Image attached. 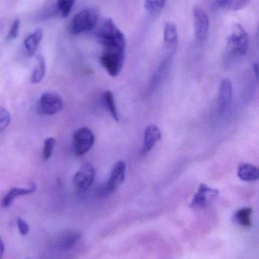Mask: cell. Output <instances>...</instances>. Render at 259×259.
<instances>
[{
    "mask_svg": "<svg viewBox=\"0 0 259 259\" xmlns=\"http://www.w3.org/2000/svg\"><path fill=\"white\" fill-rule=\"evenodd\" d=\"M94 34L104 50L121 49L126 50V38L123 32L116 26L111 18L99 21L94 30Z\"/></svg>",
    "mask_w": 259,
    "mask_h": 259,
    "instance_id": "1",
    "label": "cell"
},
{
    "mask_svg": "<svg viewBox=\"0 0 259 259\" xmlns=\"http://www.w3.org/2000/svg\"><path fill=\"white\" fill-rule=\"evenodd\" d=\"M99 21V12L96 9H87L75 15L70 25V33L73 35L83 32L93 31Z\"/></svg>",
    "mask_w": 259,
    "mask_h": 259,
    "instance_id": "2",
    "label": "cell"
},
{
    "mask_svg": "<svg viewBox=\"0 0 259 259\" xmlns=\"http://www.w3.org/2000/svg\"><path fill=\"white\" fill-rule=\"evenodd\" d=\"M126 50H104L101 57L100 64L111 77H117L121 72L126 59Z\"/></svg>",
    "mask_w": 259,
    "mask_h": 259,
    "instance_id": "3",
    "label": "cell"
},
{
    "mask_svg": "<svg viewBox=\"0 0 259 259\" xmlns=\"http://www.w3.org/2000/svg\"><path fill=\"white\" fill-rule=\"evenodd\" d=\"M248 47L249 36L247 32L240 24H234L232 33L228 38V52L232 54L244 56L247 53Z\"/></svg>",
    "mask_w": 259,
    "mask_h": 259,
    "instance_id": "4",
    "label": "cell"
},
{
    "mask_svg": "<svg viewBox=\"0 0 259 259\" xmlns=\"http://www.w3.org/2000/svg\"><path fill=\"white\" fill-rule=\"evenodd\" d=\"M126 164L123 161L115 163L111 169L110 175L106 184L99 190V195L102 197L113 194L126 179Z\"/></svg>",
    "mask_w": 259,
    "mask_h": 259,
    "instance_id": "5",
    "label": "cell"
},
{
    "mask_svg": "<svg viewBox=\"0 0 259 259\" xmlns=\"http://www.w3.org/2000/svg\"><path fill=\"white\" fill-rule=\"evenodd\" d=\"M64 102L62 97L56 93H45L41 95L36 111L42 115H53L63 109Z\"/></svg>",
    "mask_w": 259,
    "mask_h": 259,
    "instance_id": "6",
    "label": "cell"
},
{
    "mask_svg": "<svg viewBox=\"0 0 259 259\" xmlns=\"http://www.w3.org/2000/svg\"><path fill=\"white\" fill-rule=\"evenodd\" d=\"M95 141L92 131L88 127H80L73 134L72 146L75 154L78 156L85 155L91 150Z\"/></svg>",
    "mask_w": 259,
    "mask_h": 259,
    "instance_id": "7",
    "label": "cell"
},
{
    "mask_svg": "<svg viewBox=\"0 0 259 259\" xmlns=\"http://www.w3.org/2000/svg\"><path fill=\"white\" fill-rule=\"evenodd\" d=\"M178 47V33L173 23H166L164 30V58L163 62H170Z\"/></svg>",
    "mask_w": 259,
    "mask_h": 259,
    "instance_id": "8",
    "label": "cell"
},
{
    "mask_svg": "<svg viewBox=\"0 0 259 259\" xmlns=\"http://www.w3.org/2000/svg\"><path fill=\"white\" fill-rule=\"evenodd\" d=\"M95 178V169L91 163L84 164L73 177L72 182L79 192L88 190L92 185Z\"/></svg>",
    "mask_w": 259,
    "mask_h": 259,
    "instance_id": "9",
    "label": "cell"
},
{
    "mask_svg": "<svg viewBox=\"0 0 259 259\" xmlns=\"http://www.w3.org/2000/svg\"><path fill=\"white\" fill-rule=\"evenodd\" d=\"M218 194V190L211 188L206 184H201L197 193L192 199L190 207L193 208H205Z\"/></svg>",
    "mask_w": 259,
    "mask_h": 259,
    "instance_id": "10",
    "label": "cell"
},
{
    "mask_svg": "<svg viewBox=\"0 0 259 259\" xmlns=\"http://www.w3.org/2000/svg\"><path fill=\"white\" fill-rule=\"evenodd\" d=\"M193 15L196 39L198 41H203L206 38L209 29V19L208 15L199 8H195Z\"/></svg>",
    "mask_w": 259,
    "mask_h": 259,
    "instance_id": "11",
    "label": "cell"
},
{
    "mask_svg": "<svg viewBox=\"0 0 259 259\" xmlns=\"http://www.w3.org/2000/svg\"><path fill=\"white\" fill-rule=\"evenodd\" d=\"M161 139H162V134L158 126L155 125V124L147 126L144 131L142 154L145 155L151 152L152 149L155 147V145L158 142L161 141Z\"/></svg>",
    "mask_w": 259,
    "mask_h": 259,
    "instance_id": "12",
    "label": "cell"
},
{
    "mask_svg": "<svg viewBox=\"0 0 259 259\" xmlns=\"http://www.w3.org/2000/svg\"><path fill=\"white\" fill-rule=\"evenodd\" d=\"M233 97V86L231 80L223 79L220 82L218 91L217 104L220 112L225 111L231 104Z\"/></svg>",
    "mask_w": 259,
    "mask_h": 259,
    "instance_id": "13",
    "label": "cell"
},
{
    "mask_svg": "<svg viewBox=\"0 0 259 259\" xmlns=\"http://www.w3.org/2000/svg\"><path fill=\"white\" fill-rule=\"evenodd\" d=\"M36 185L34 182H30L26 187H14L11 189L1 201V205L3 208H7L18 196H26L34 193Z\"/></svg>",
    "mask_w": 259,
    "mask_h": 259,
    "instance_id": "14",
    "label": "cell"
},
{
    "mask_svg": "<svg viewBox=\"0 0 259 259\" xmlns=\"http://www.w3.org/2000/svg\"><path fill=\"white\" fill-rule=\"evenodd\" d=\"M237 176L242 181L252 182L259 178V170L256 166L249 163H241L237 170Z\"/></svg>",
    "mask_w": 259,
    "mask_h": 259,
    "instance_id": "15",
    "label": "cell"
},
{
    "mask_svg": "<svg viewBox=\"0 0 259 259\" xmlns=\"http://www.w3.org/2000/svg\"><path fill=\"white\" fill-rule=\"evenodd\" d=\"M43 36H44V33H43L42 30L38 29L24 39V45L27 56L30 57L34 56L36 50H38V46L42 40Z\"/></svg>",
    "mask_w": 259,
    "mask_h": 259,
    "instance_id": "16",
    "label": "cell"
},
{
    "mask_svg": "<svg viewBox=\"0 0 259 259\" xmlns=\"http://www.w3.org/2000/svg\"><path fill=\"white\" fill-rule=\"evenodd\" d=\"M82 233L79 231H68L64 233L59 239V246L63 250L72 249L82 238Z\"/></svg>",
    "mask_w": 259,
    "mask_h": 259,
    "instance_id": "17",
    "label": "cell"
},
{
    "mask_svg": "<svg viewBox=\"0 0 259 259\" xmlns=\"http://www.w3.org/2000/svg\"><path fill=\"white\" fill-rule=\"evenodd\" d=\"M252 208L249 207L240 208L234 214V220L243 228H251L252 226Z\"/></svg>",
    "mask_w": 259,
    "mask_h": 259,
    "instance_id": "18",
    "label": "cell"
},
{
    "mask_svg": "<svg viewBox=\"0 0 259 259\" xmlns=\"http://www.w3.org/2000/svg\"><path fill=\"white\" fill-rule=\"evenodd\" d=\"M46 74V62L44 58L41 55L36 56L34 68L31 75V82L33 83H39L42 81Z\"/></svg>",
    "mask_w": 259,
    "mask_h": 259,
    "instance_id": "19",
    "label": "cell"
},
{
    "mask_svg": "<svg viewBox=\"0 0 259 259\" xmlns=\"http://www.w3.org/2000/svg\"><path fill=\"white\" fill-rule=\"evenodd\" d=\"M103 99L106 109H108L114 119L117 121H120V117H119L118 111H117L113 93L109 91L103 93Z\"/></svg>",
    "mask_w": 259,
    "mask_h": 259,
    "instance_id": "20",
    "label": "cell"
},
{
    "mask_svg": "<svg viewBox=\"0 0 259 259\" xmlns=\"http://www.w3.org/2000/svg\"><path fill=\"white\" fill-rule=\"evenodd\" d=\"M76 0H58L57 11L62 18H66L70 15Z\"/></svg>",
    "mask_w": 259,
    "mask_h": 259,
    "instance_id": "21",
    "label": "cell"
},
{
    "mask_svg": "<svg viewBox=\"0 0 259 259\" xmlns=\"http://www.w3.org/2000/svg\"><path fill=\"white\" fill-rule=\"evenodd\" d=\"M166 0H145L144 8L150 14H156L161 12L165 6Z\"/></svg>",
    "mask_w": 259,
    "mask_h": 259,
    "instance_id": "22",
    "label": "cell"
},
{
    "mask_svg": "<svg viewBox=\"0 0 259 259\" xmlns=\"http://www.w3.org/2000/svg\"><path fill=\"white\" fill-rule=\"evenodd\" d=\"M55 144H56V140L53 137H48L44 140V147L42 150L43 159L48 160L51 157L52 153L54 149Z\"/></svg>",
    "mask_w": 259,
    "mask_h": 259,
    "instance_id": "23",
    "label": "cell"
},
{
    "mask_svg": "<svg viewBox=\"0 0 259 259\" xmlns=\"http://www.w3.org/2000/svg\"><path fill=\"white\" fill-rule=\"evenodd\" d=\"M250 0H226L225 9L230 11H239L244 9Z\"/></svg>",
    "mask_w": 259,
    "mask_h": 259,
    "instance_id": "24",
    "label": "cell"
},
{
    "mask_svg": "<svg viewBox=\"0 0 259 259\" xmlns=\"http://www.w3.org/2000/svg\"><path fill=\"white\" fill-rule=\"evenodd\" d=\"M11 121H12V115L10 112L4 107L0 106V132L7 128L8 126L10 124Z\"/></svg>",
    "mask_w": 259,
    "mask_h": 259,
    "instance_id": "25",
    "label": "cell"
},
{
    "mask_svg": "<svg viewBox=\"0 0 259 259\" xmlns=\"http://www.w3.org/2000/svg\"><path fill=\"white\" fill-rule=\"evenodd\" d=\"M19 28L20 20L18 18H16L12 22V27H11L10 30H9L6 39L8 40H12V39H15V38L18 37V33H19Z\"/></svg>",
    "mask_w": 259,
    "mask_h": 259,
    "instance_id": "26",
    "label": "cell"
},
{
    "mask_svg": "<svg viewBox=\"0 0 259 259\" xmlns=\"http://www.w3.org/2000/svg\"><path fill=\"white\" fill-rule=\"evenodd\" d=\"M16 224L18 231H19L21 235H22L23 237L27 236L28 234L29 231H30L28 224L24 219H21V218H17Z\"/></svg>",
    "mask_w": 259,
    "mask_h": 259,
    "instance_id": "27",
    "label": "cell"
},
{
    "mask_svg": "<svg viewBox=\"0 0 259 259\" xmlns=\"http://www.w3.org/2000/svg\"><path fill=\"white\" fill-rule=\"evenodd\" d=\"M5 252V245L3 239L0 236V259H3Z\"/></svg>",
    "mask_w": 259,
    "mask_h": 259,
    "instance_id": "28",
    "label": "cell"
},
{
    "mask_svg": "<svg viewBox=\"0 0 259 259\" xmlns=\"http://www.w3.org/2000/svg\"><path fill=\"white\" fill-rule=\"evenodd\" d=\"M252 70H253L254 74H255V77L258 80V63H255L252 65Z\"/></svg>",
    "mask_w": 259,
    "mask_h": 259,
    "instance_id": "29",
    "label": "cell"
}]
</instances>
